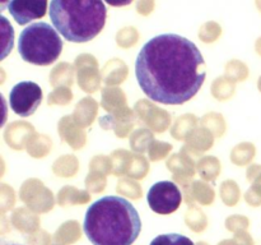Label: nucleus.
Masks as SVG:
<instances>
[{
	"instance_id": "obj_1",
	"label": "nucleus",
	"mask_w": 261,
	"mask_h": 245,
	"mask_svg": "<svg viewBox=\"0 0 261 245\" xmlns=\"http://www.w3.org/2000/svg\"><path fill=\"white\" fill-rule=\"evenodd\" d=\"M135 77L150 100L165 105L190 101L206 78L198 46L177 33H162L143 45L135 60Z\"/></svg>"
},
{
	"instance_id": "obj_2",
	"label": "nucleus",
	"mask_w": 261,
	"mask_h": 245,
	"mask_svg": "<svg viewBox=\"0 0 261 245\" xmlns=\"http://www.w3.org/2000/svg\"><path fill=\"white\" fill-rule=\"evenodd\" d=\"M83 230L93 245H133L142 231V219L132 202L106 195L88 207Z\"/></svg>"
},
{
	"instance_id": "obj_3",
	"label": "nucleus",
	"mask_w": 261,
	"mask_h": 245,
	"mask_svg": "<svg viewBox=\"0 0 261 245\" xmlns=\"http://www.w3.org/2000/svg\"><path fill=\"white\" fill-rule=\"evenodd\" d=\"M107 9L99 0H54L50 19L65 40L75 43L93 40L106 24Z\"/></svg>"
},
{
	"instance_id": "obj_4",
	"label": "nucleus",
	"mask_w": 261,
	"mask_h": 245,
	"mask_svg": "<svg viewBox=\"0 0 261 245\" xmlns=\"http://www.w3.org/2000/svg\"><path fill=\"white\" fill-rule=\"evenodd\" d=\"M63 47L58 31L45 22L31 23L20 32L18 41V51L23 60L40 66L55 63Z\"/></svg>"
},
{
	"instance_id": "obj_5",
	"label": "nucleus",
	"mask_w": 261,
	"mask_h": 245,
	"mask_svg": "<svg viewBox=\"0 0 261 245\" xmlns=\"http://www.w3.org/2000/svg\"><path fill=\"white\" fill-rule=\"evenodd\" d=\"M42 102V89L32 81H23L15 84L9 93L10 109L20 117L35 114Z\"/></svg>"
},
{
	"instance_id": "obj_6",
	"label": "nucleus",
	"mask_w": 261,
	"mask_h": 245,
	"mask_svg": "<svg viewBox=\"0 0 261 245\" xmlns=\"http://www.w3.org/2000/svg\"><path fill=\"white\" fill-rule=\"evenodd\" d=\"M147 201L149 208L158 214H171L178 209L182 195L173 181L163 180L153 184L148 190Z\"/></svg>"
},
{
	"instance_id": "obj_7",
	"label": "nucleus",
	"mask_w": 261,
	"mask_h": 245,
	"mask_svg": "<svg viewBox=\"0 0 261 245\" xmlns=\"http://www.w3.org/2000/svg\"><path fill=\"white\" fill-rule=\"evenodd\" d=\"M8 10L18 24L23 26L38 18L45 17L47 2H10Z\"/></svg>"
},
{
	"instance_id": "obj_8",
	"label": "nucleus",
	"mask_w": 261,
	"mask_h": 245,
	"mask_svg": "<svg viewBox=\"0 0 261 245\" xmlns=\"http://www.w3.org/2000/svg\"><path fill=\"white\" fill-rule=\"evenodd\" d=\"M0 30H2V56H0V60H4L8 56V54L12 51L13 48V42H14V28L10 26V23L8 22L7 18L4 15L0 17Z\"/></svg>"
},
{
	"instance_id": "obj_9",
	"label": "nucleus",
	"mask_w": 261,
	"mask_h": 245,
	"mask_svg": "<svg viewBox=\"0 0 261 245\" xmlns=\"http://www.w3.org/2000/svg\"><path fill=\"white\" fill-rule=\"evenodd\" d=\"M149 245H195L191 239L181 234H163L150 241Z\"/></svg>"
},
{
	"instance_id": "obj_10",
	"label": "nucleus",
	"mask_w": 261,
	"mask_h": 245,
	"mask_svg": "<svg viewBox=\"0 0 261 245\" xmlns=\"http://www.w3.org/2000/svg\"><path fill=\"white\" fill-rule=\"evenodd\" d=\"M107 4H110V5H127V4H130V2H127V3H115V2H107Z\"/></svg>"
},
{
	"instance_id": "obj_11",
	"label": "nucleus",
	"mask_w": 261,
	"mask_h": 245,
	"mask_svg": "<svg viewBox=\"0 0 261 245\" xmlns=\"http://www.w3.org/2000/svg\"><path fill=\"white\" fill-rule=\"evenodd\" d=\"M4 245H18V244H4Z\"/></svg>"
}]
</instances>
